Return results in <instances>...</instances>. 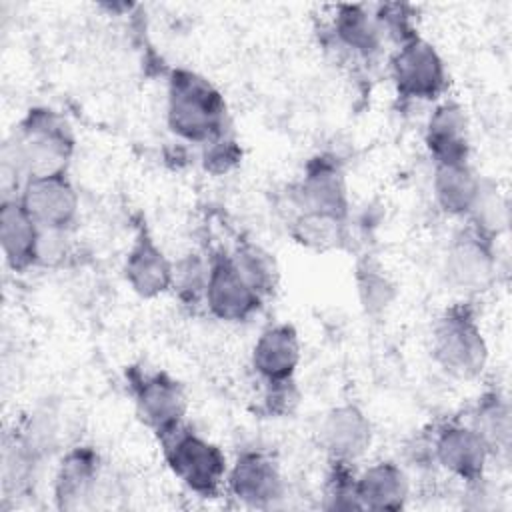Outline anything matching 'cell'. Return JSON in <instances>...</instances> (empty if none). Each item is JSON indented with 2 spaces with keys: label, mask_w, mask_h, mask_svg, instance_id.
Returning <instances> with one entry per match:
<instances>
[{
  "label": "cell",
  "mask_w": 512,
  "mask_h": 512,
  "mask_svg": "<svg viewBox=\"0 0 512 512\" xmlns=\"http://www.w3.org/2000/svg\"><path fill=\"white\" fill-rule=\"evenodd\" d=\"M432 458L468 488L484 482L490 452L482 438L466 422H448L430 438Z\"/></svg>",
  "instance_id": "4fadbf2b"
},
{
  "label": "cell",
  "mask_w": 512,
  "mask_h": 512,
  "mask_svg": "<svg viewBox=\"0 0 512 512\" xmlns=\"http://www.w3.org/2000/svg\"><path fill=\"white\" fill-rule=\"evenodd\" d=\"M168 470L200 498H216L226 486L228 460L218 444L186 424L158 438Z\"/></svg>",
  "instance_id": "277c9868"
},
{
  "label": "cell",
  "mask_w": 512,
  "mask_h": 512,
  "mask_svg": "<svg viewBox=\"0 0 512 512\" xmlns=\"http://www.w3.org/2000/svg\"><path fill=\"white\" fill-rule=\"evenodd\" d=\"M104 470L96 448L78 444L64 452L54 474L52 494L58 510H80L104 494Z\"/></svg>",
  "instance_id": "7c38bea8"
},
{
  "label": "cell",
  "mask_w": 512,
  "mask_h": 512,
  "mask_svg": "<svg viewBox=\"0 0 512 512\" xmlns=\"http://www.w3.org/2000/svg\"><path fill=\"white\" fill-rule=\"evenodd\" d=\"M42 228L32 220L18 198L0 202V248L4 264L12 272H26L38 264Z\"/></svg>",
  "instance_id": "ac0fdd59"
},
{
  "label": "cell",
  "mask_w": 512,
  "mask_h": 512,
  "mask_svg": "<svg viewBox=\"0 0 512 512\" xmlns=\"http://www.w3.org/2000/svg\"><path fill=\"white\" fill-rule=\"evenodd\" d=\"M424 146L434 164L468 162V118L456 100H444L434 106L424 126Z\"/></svg>",
  "instance_id": "e0dca14e"
},
{
  "label": "cell",
  "mask_w": 512,
  "mask_h": 512,
  "mask_svg": "<svg viewBox=\"0 0 512 512\" xmlns=\"http://www.w3.org/2000/svg\"><path fill=\"white\" fill-rule=\"evenodd\" d=\"M356 498L362 510H402L410 498V478L394 460H380L356 474Z\"/></svg>",
  "instance_id": "d6986e66"
},
{
  "label": "cell",
  "mask_w": 512,
  "mask_h": 512,
  "mask_svg": "<svg viewBox=\"0 0 512 512\" xmlns=\"http://www.w3.org/2000/svg\"><path fill=\"white\" fill-rule=\"evenodd\" d=\"M320 444L330 460H360L374 440V428L368 414L354 402L330 408L320 422Z\"/></svg>",
  "instance_id": "2e32d148"
},
{
  "label": "cell",
  "mask_w": 512,
  "mask_h": 512,
  "mask_svg": "<svg viewBox=\"0 0 512 512\" xmlns=\"http://www.w3.org/2000/svg\"><path fill=\"white\" fill-rule=\"evenodd\" d=\"M70 252L68 232L42 230L38 244V264L36 266H58Z\"/></svg>",
  "instance_id": "f546056e"
},
{
  "label": "cell",
  "mask_w": 512,
  "mask_h": 512,
  "mask_svg": "<svg viewBox=\"0 0 512 512\" xmlns=\"http://www.w3.org/2000/svg\"><path fill=\"white\" fill-rule=\"evenodd\" d=\"M430 354L452 378L474 380L484 372L488 364V342L470 300L450 304L434 320Z\"/></svg>",
  "instance_id": "3957f363"
},
{
  "label": "cell",
  "mask_w": 512,
  "mask_h": 512,
  "mask_svg": "<svg viewBox=\"0 0 512 512\" xmlns=\"http://www.w3.org/2000/svg\"><path fill=\"white\" fill-rule=\"evenodd\" d=\"M228 492L250 508H274L286 496L278 462L262 450H242L228 466Z\"/></svg>",
  "instance_id": "8fae6325"
},
{
  "label": "cell",
  "mask_w": 512,
  "mask_h": 512,
  "mask_svg": "<svg viewBox=\"0 0 512 512\" xmlns=\"http://www.w3.org/2000/svg\"><path fill=\"white\" fill-rule=\"evenodd\" d=\"M496 266V242L468 224L450 238L442 260L446 284L462 296L488 290L496 278Z\"/></svg>",
  "instance_id": "52a82bcc"
},
{
  "label": "cell",
  "mask_w": 512,
  "mask_h": 512,
  "mask_svg": "<svg viewBox=\"0 0 512 512\" xmlns=\"http://www.w3.org/2000/svg\"><path fill=\"white\" fill-rule=\"evenodd\" d=\"M348 222L308 212V210H296L294 218L288 224L290 236L304 248L310 250H334L340 248L348 238Z\"/></svg>",
  "instance_id": "cb8c5ba5"
},
{
  "label": "cell",
  "mask_w": 512,
  "mask_h": 512,
  "mask_svg": "<svg viewBox=\"0 0 512 512\" xmlns=\"http://www.w3.org/2000/svg\"><path fill=\"white\" fill-rule=\"evenodd\" d=\"M264 298L244 278L230 252L218 250L210 256L208 284L204 294L206 310L220 322L238 324L260 312Z\"/></svg>",
  "instance_id": "ba28073f"
},
{
  "label": "cell",
  "mask_w": 512,
  "mask_h": 512,
  "mask_svg": "<svg viewBox=\"0 0 512 512\" xmlns=\"http://www.w3.org/2000/svg\"><path fill=\"white\" fill-rule=\"evenodd\" d=\"M302 360L298 330L288 322L266 326L250 352V366L264 386L294 382Z\"/></svg>",
  "instance_id": "9a60e30c"
},
{
  "label": "cell",
  "mask_w": 512,
  "mask_h": 512,
  "mask_svg": "<svg viewBox=\"0 0 512 512\" xmlns=\"http://www.w3.org/2000/svg\"><path fill=\"white\" fill-rule=\"evenodd\" d=\"M486 444L490 458H506L512 442V412L506 396L486 390L478 396L466 422Z\"/></svg>",
  "instance_id": "44dd1931"
},
{
  "label": "cell",
  "mask_w": 512,
  "mask_h": 512,
  "mask_svg": "<svg viewBox=\"0 0 512 512\" xmlns=\"http://www.w3.org/2000/svg\"><path fill=\"white\" fill-rule=\"evenodd\" d=\"M200 160H202V168L208 174L222 176L240 164L242 148L230 132H224L222 136H218L202 146Z\"/></svg>",
  "instance_id": "f1b7e54d"
},
{
  "label": "cell",
  "mask_w": 512,
  "mask_h": 512,
  "mask_svg": "<svg viewBox=\"0 0 512 512\" xmlns=\"http://www.w3.org/2000/svg\"><path fill=\"white\" fill-rule=\"evenodd\" d=\"M354 284H356L360 306L364 314L370 318L384 316L392 308L398 296L396 282L390 278L384 266L368 254L356 262Z\"/></svg>",
  "instance_id": "603a6c76"
},
{
  "label": "cell",
  "mask_w": 512,
  "mask_h": 512,
  "mask_svg": "<svg viewBox=\"0 0 512 512\" xmlns=\"http://www.w3.org/2000/svg\"><path fill=\"white\" fill-rule=\"evenodd\" d=\"M230 256L236 262L238 270L244 274V278L254 286V290L262 298L270 296L276 290L278 268L272 254L266 252L262 246L250 240H242L236 244Z\"/></svg>",
  "instance_id": "d4e9b609"
},
{
  "label": "cell",
  "mask_w": 512,
  "mask_h": 512,
  "mask_svg": "<svg viewBox=\"0 0 512 512\" xmlns=\"http://www.w3.org/2000/svg\"><path fill=\"white\" fill-rule=\"evenodd\" d=\"M506 224H508L506 200L500 196V192L492 182L484 180L482 192L472 212L468 214V226H472L476 232L496 242V238L506 228Z\"/></svg>",
  "instance_id": "4316f807"
},
{
  "label": "cell",
  "mask_w": 512,
  "mask_h": 512,
  "mask_svg": "<svg viewBox=\"0 0 512 512\" xmlns=\"http://www.w3.org/2000/svg\"><path fill=\"white\" fill-rule=\"evenodd\" d=\"M390 78L396 96L404 102H432L448 88L444 58L420 34L396 46L390 58Z\"/></svg>",
  "instance_id": "5b68a950"
},
{
  "label": "cell",
  "mask_w": 512,
  "mask_h": 512,
  "mask_svg": "<svg viewBox=\"0 0 512 512\" xmlns=\"http://www.w3.org/2000/svg\"><path fill=\"white\" fill-rule=\"evenodd\" d=\"M126 382L138 418L156 434V438H162L184 424L188 396L174 376L164 370L130 366L126 370Z\"/></svg>",
  "instance_id": "8992f818"
},
{
  "label": "cell",
  "mask_w": 512,
  "mask_h": 512,
  "mask_svg": "<svg viewBox=\"0 0 512 512\" xmlns=\"http://www.w3.org/2000/svg\"><path fill=\"white\" fill-rule=\"evenodd\" d=\"M330 472L324 488V508L328 510H362L356 498V472L350 462L330 460Z\"/></svg>",
  "instance_id": "83f0119b"
},
{
  "label": "cell",
  "mask_w": 512,
  "mask_h": 512,
  "mask_svg": "<svg viewBox=\"0 0 512 512\" xmlns=\"http://www.w3.org/2000/svg\"><path fill=\"white\" fill-rule=\"evenodd\" d=\"M208 268H210V256L204 258L198 252H188L174 262L172 290L186 306L204 304Z\"/></svg>",
  "instance_id": "484cf974"
},
{
  "label": "cell",
  "mask_w": 512,
  "mask_h": 512,
  "mask_svg": "<svg viewBox=\"0 0 512 512\" xmlns=\"http://www.w3.org/2000/svg\"><path fill=\"white\" fill-rule=\"evenodd\" d=\"M122 272L130 290L144 300L158 298L172 290L174 262L154 240L146 222H138L136 226Z\"/></svg>",
  "instance_id": "5bb4252c"
},
{
  "label": "cell",
  "mask_w": 512,
  "mask_h": 512,
  "mask_svg": "<svg viewBox=\"0 0 512 512\" xmlns=\"http://www.w3.org/2000/svg\"><path fill=\"white\" fill-rule=\"evenodd\" d=\"M76 136L68 120L48 106H32L2 144V198L18 196L28 178L68 172Z\"/></svg>",
  "instance_id": "6da1fadb"
},
{
  "label": "cell",
  "mask_w": 512,
  "mask_h": 512,
  "mask_svg": "<svg viewBox=\"0 0 512 512\" xmlns=\"http://www.w3.org/2000/svg\"><path fill=\"white\" fill-rule=\"evenodd\" d=\"M18 200L42 230L70 232L80 214V196L68 172L28 178Z\"/></svg>",
  "instance_id": "30bf717a"
},
{
  "label": "cell",
  "mask_w": 512,
  "mask_h": 512,
  "mask_svg": "<svg viewBox=\"0 0 512 512\" xmlns=\"http://www.w3.org/2000/svg\"><path fill=\"white\" fill-rule=\"evenodd\" d=\"M166 124L180 140L204 146L228 132L226 100L202 74L174 68L166 88Z\"/></svg>",
  "instance_id": "7a4b0ae2"
},
{
  "label": "cell",
  "mask_w": 512,
  "mask_h": 512,
  "mask_svg": "<svg viewBox=\"0 0 512 512\" xmlns=\"http://www.w3.org/2000/svg\"><path fill=\"white\" fill-rule=\"evenodd\" d=\"M292 198L298 210L318 212L348 222L350 196L340 160L332 154L312 156L292 188Z\"/></svg>",
  "instance_id": "9c48e42d"
},
{
  "label": "cell",
  "mask_w": 512,
  "mask_h": 512,
  "mask_svg": "<svg viewBox=\"0 0 512 512\" xmlns=\"http://www.w3.org/2000/svg\"><path fill=\"white\" fill-rule=\"evenodd\" d=\"M332 34L342 48L366 60L374 58L384 42L374 14L360 4H342L336 8L332 18Z\"/></svg>",
  "instance_id": "7402d4cb"
},
{
  "label": "cell",
  "mask_w": 512,
  "mask_h": 512,
  "mask_svg": "<svg viewBox=\"0 0 512 512\" xmlns=\"http://www.w3.org/2000/svg\"><path fill=\"white\" fill-rule=\"evenodd\" d=\"M484 178L470 162L434 164L432 196L440 212L452 218H468L480 192Z\"/></svg>",
  "instance_id": "ffe728a7"
}]
</instances>
